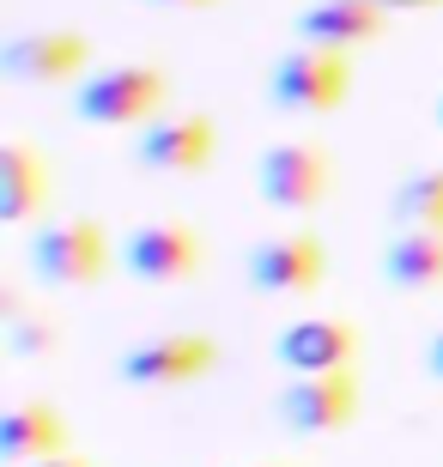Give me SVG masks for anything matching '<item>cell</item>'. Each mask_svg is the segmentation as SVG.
Instances as JSON below:
<instances>
[{
  "instance_id": "2e32d148",
  "label": "cell",
  "mask_w": 443,
  "mask_h": 467,
  "mask_svg": "<svg viewBox=\"0 0 443 467\" xmlns=\"http://www.w3.org/2000/svg\"><path fill=\"white\" fill-rule=\"evenodd\" d=\"M389 219L401 231H438L443 237V164L407 171L389 194Z\"/></svg>"
},
{
  "instance_id": "9c48e42d",
  "label": "cell",
  "mask_w": 443,
  "mask_h": 467,
  "mask_svg": "<svg viewBox=\"0 0 443 467\" xmlns=\"http://www.w3.org/2000/svg\"><path fill=\"white\" fill-rule=\"evenodd\" d=\"M201 267H206V243L188 225L158 219V225H134L121 237V274L140 279V285H183Z\"/></svg>"
},
{
  "instance_id": "ffe728a7",
  "label": "cell",
  "mask_w": 443,
  "mask_h": 467,
  "mask_svg": "<svg viewBox=\"0 0 443 467\" xmlns=\"http://www.w3.org/2000/svg\"><path fill=\"white\" fill-rule=\"evenodd\" d=\"M37 467H91L86 455H55V462H37Z\"/></svg>"
},
{
  "instance_id": "7a4b0ae2",
  "label": "cell",
  "mask_w": 443,
  "mask_h": 467,
  "mask_svg": "<svg viewBox=\"0 0 443 467\" xmlns=\"http://www.w3.org/2000/svg\"><path fill=\"white\" fill-rule=\"evenodd\" d=\"M25 261H31V274L43 285H98L110 267H121V249H110V231L98 219L68 213V219L31 225Z\"/></svg>"
},
{
  "instance_id": "8fae6325",
  "label": "cell",
  "mask_w": 443,
  "mask_h": 467,
  "mask_svg": "<svg viewBox=\"0 0 443 467\" xmlns=\"http://www.w3.org/2000/svg\"><path fill=\"white\" fill-rule=\"evenodd\" d=\"M273 419H280V431H291V437L346 431V425L358 419L353 370H346V377H291L286 389L273 395Z\"/></svg>"
},
{
  "instance_id": "4fadbf2b",
  "label": "cell",
  "mask_w": 443,
  "mask_h": 467,
  "mask_svg": "<svg viewBox=\"0 0 443 467\" xmlns=\"http://www.w3.org/2000/svg\"><path fill=\"white\" fill-rule=\"evenodd\" d=\"M298 25V43L304 49H358V43H376L389 31V13L371 6V0H310L304 13L291 18Z\"/></svg>"
},
{
  "instance_id": "5b68a950",
  "label": "cell",
  "mask_w": 443,
  "mask_h": 467,
  "mask_svg": "<svg viewBox=\"0 0 443 467\" xmlns=\"http://www.w3.org/2000/svg\"><path fill=\"white\" fill-rule=\"evenodd\" d=\"M328 182H334V158L322 140H273L256 158V194L273 213H310L322 207Z\"/></svg>"
},
{
  "instance_id": "ba28073f",
  "label": "cell",
  "mask_w": 443,
  "mask_h": 467,
  "mask_svg": "<svg viewBox=\"0 0 443 467\" xmlns=\"http://www.w3.org/2000/svg\"><path fill=\"white\" fill-rule=\"evenodd\" d=\"M243 274H249V285L268 292V297H304V292L322 285L328 249H322L316 231H273V237H261L256 249H249Z\"/></svg>"
},
{
  "instance_id": "30bf717a",
  "label": "cell",
  "mask_w": 443,
  "mask_h": 467,
  "mask_svg": "<svg viewBox=\"0 0 443 467\" xmlns=\"http://www.w3.org/2000/svg\"><path fill=\"white\" fill-rule=\"evenodd\" d=\"M273 358L286 377H346L358 358V328L341 316H298L273 334Z\"/></svg>"
},
{
  "instance_id": "7402d4cb",
  "label": "cell",
  "mask_w": 443,
  "mask_h": 467,
  "mask_svg": "<svg viewBox=\"0 0 443 467\" xmlns=\"http://www.w3.org/2000/svg\"><path fill=\"white\" fill-rule=\"evenodd\" d=\"M431 116H438V128H443V98H438V109H431Z\"/></svg>"
},
{
  "instance_id": "52a82bcc",
  "label": "cell",
  "mask_w": 443,
  "mask_h": 467,
  "mask_svg": "<svg viewBox=\"0 0 443 467\" xmlns=\"http://www.w3.org/2000/svg\"><path fill=\"white\" fill-rule=\"evenodd\" d=\"M219 152V128L206 109H183V116H158L134 134V164L158 176H201Z\"/></svg>"
},
{
  "instance_id": "6da1fadb",
  "label": "cell",
  "mask_w": 443,
  "mask_h": 467,
  "mask_svg": "<svg viewBox=\"0 0 443 467\" xmlns=\"http://www.w3.org/2000/svg\"><path fill=\"white\" fill-rule=\"evenodd\" d=\"M164 98H171V73L158 61H116V67H98L91 79L73 86V121L140 134L146 121L164 116Z\"/></svg>"
},
{
  "instance_id": "e0dca14e",
  "label": "cell",
  "mask_w": 443,
  "mask_h": 467,
  "mask_svg": "<svg viewBox=\"0 0 443 467\" xmlns=\"http://www.w3.org/2000/svg\"><path fill=\"white\" fill-rule=\"evenodd\" d=\"M55 340H61V328H55L49 316H18V322H6V352L13 358H43V352H55Z\"/></svg>"
},
{
  "instance_id": "277c9868",
  "label": "cell",
  "mask_w": 443,
  "mask_h": 467,
  "mask_svg": "<svg viewBox=\"0 0 443 467\" xmlns=\"http://www.w3.org/2000/svg\"><path fill=\"white\" fill-rule=\"evenodd\" d=\"M91 43L86 31L49 25V31H13L0 43V79L13 86H79L91 79Z\"/></svg>"
},
{
  "instance_id": "8992f818",
  "label": "cell",
  "mask_w": 443,
  "mask_h": 467,
  "mask_svg": "<svg viewBox=\"0 0 443 467\" xmlns=\"http://www.w3.org/2000/svg\"><path fill=\"white\" fill-rule=\"evenodd\" d=\"M219 364V340L213 334H188V328H164L146 334L116 358V377L134 382V389H183V382H201L206 370Z\"/></svg>"
},
{
  "instance_id": "ac0fdd59",
  "label": "cell",
  "mask_w": 443,
  "mask_h": 467,
  "mask_svg": "<svg viewBox=\"0 0 443 467\" xmlns=\"http://www.w3.org/2000/svg\"><path fill=\"white\" fill-rule=\"evenodd\" d=\"M426 377H438V382H443V328L426 340Z\"/></svg>"
},
{
  "instance_id": "5bb4252c",
  "label": "cell",
  "mask_w": 443,
  "mask_h": 467,
  "mask_svg": "<svg viewBox=\"0 0 443 467\" xmlns=\"http://www.w3.org/2000/svg\"><path fill=\"white\" fill-rule=\"evenodd\" d=\"M68 455V419L55 413V400H18L0 413V462L6 467H37Z\"/></svg>"
},
{
  "instance_id": "3957f363",
  "label": "cell",
  "mask_w": 443,
  "mask_h": 467,
  "mask_svg": "<svg viewBox=\"0 0 443 467\" xmlns=\"http://www.w3.org/2000/svg\"><path fill=\"white\" fill-rule=\"evenodd\" d=\"M353 98V61L341 49H286L268 67V104L286 116H328Z\"/></svg>"
},
{
  "instance_id": "9a60e30c",
  "label": "cell",
  "mask_w": 443,
  "mask_h": 467,
  "mask_svg": "<svg viewBox=\"0 0 443 467\" xmlns=\"http://www.w3.org/2000/svg\"><path fill=\"white\" fill-rule=\"evenodd\" d=\"M383 279L395 292H438L443 285V237L438 231H395L383 249Z\"/></svg>"
},
{
  "instance_id": "44dd1931",
  "label": "cell",
  "mask_w": 443,
  "mask_h": 467,
  "mask_svg": "<svg viewBox=\"0 0 443 467\" xmlns=\"http://www.w3.org/2000/svg\"><path fill=\"white\" fill-rule=\"evenodd\" d=\"M153 6H219V0H153Z\"/></svg>"
},
{
  "instance_id": "7c38bea8",
  "label": "cell",
  "mask_w": 443,
  "mask_h": 467,
  "mask_svg": "<svg viewBox=\"0 0 443 467\" xmlns=\"http://www.w3.org/2000/svg\"><path fill=\"white\" fill-rule=\"evenodd\" d=\"M55 194V164L37 152L31 140H0V219L6 225H31Z\"/></svg>"
},
{
  "instance_id": "d6986e66",
  "label": "cell",
  "mask_w": 443,
  "mask_h": 467,
  "mask_svg": "<svg viewBox=\"0 0 443 467\" xmlns=\"http://www.w3.org/2000/svg\"><path fill=\"white\" fill-rule=\"evenodd\" d=\"M383 13H426V6H443V0H371Z\"/></svg>"
}]
</instances>
